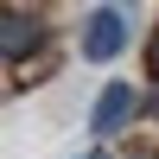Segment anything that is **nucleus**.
I'll return each mask as SVG.
<instances>
[{
	"mask_svg": "<svg viewBox=\"0 0 159 159\" xmlns=\"http://www.w3.org/2000/svg\"><path fill=\"white\" fill-rule=\"evenodd\" d=\"M127 38H134V25H127V7H96L83 19V57L89 64H115L127 51Z\"/></svg>",
	"mask_w": 159,
	"mask_h": 159,
	"instance_id": "nucleus-1",
	"label": "nucleus"
},
{
	"mask_svg": "<svg viewBox=\"0 0 159 159\" xmlns=\"http://www.w3.org/2000/svg\"><path fill=\"white\" fill-rule=\"evenodd\" d=\"M147 108V102L134 96V83H108L96 96V108H89V127H96V140H108V134H121L127 121H134V115Z\"/></svg>",
	"mask_w": 159,
	"mask_h": 159,
	"instance_id": "nucleus-2",
	"label": "nucleus"
},
{
	"mask_svg": "<svg viewBox=\"0 0 159 159\" xmlns=\"http://www.w3.org/2000/svg\"><path fill=\"white\" fill-rule=\"evenodd\" d=\"M38 45H45V19L25 13V7H7V19H0V57H7V64H25Z\"/></svg>",
	"mask_w": 159,
	"mask_h": 159,
	"instance_id": "nucleus-3",
	"label": "nucleus"
},
{
	"mask_svg": "<svg viewBox=\"0 0 159 159\" xmlns=\"http://www.w3.org/2000/svg\"><path fill=\"white\" fill-rule=\"evenodd\" d=\"M147 64H153V76H159V32H153V45H147Z\"/></svg>",
	"mask_w": 159,
	"mask_h": 159,
	"instance_id": "nucleus-4",
	"label": "nucleus"
},
{
	"mask_svg": "<svg viewBox=\"0 0 159 159\" xmlns=\"http://www.w3.org/2000/svg\"><path fill=\"white\" fill-rule=\"evenodd\" d=\"M147 115H159V83H153V96H147Z\"/></svg>",
	"mask_w": 159,
	"mask_h": 159,
	"instance_id": "nucleus-5",
	"label": "nucleus"
},
{
	"mask_svg": "<svg viewBox=\"0 0 159 159\" xmlns=\"http://www.w3.org/2000/svg\"><path fill=\"white\" fill-rule=\"evenodd\" d=\"M127 159H159V153H127Z\"/></svg>",
	"mask_w": 159,
	"mask_h": 159,
	"instance_id": "nucleus-6",
	"label": "nucleus"
},
{
	"mask_svg": "<svg viewBox=\"0 0 159 159\" xmlns=\"http://www.w3.org/2000/svg\"><path fill=\"white\" fill-rule=\"evenodd\" d=\"M83 159H102V153H83Z\"/></svg>",
	"mask_w": 159,
	"mask_h": 159,
	"instance_id": "nucleus-7",
	"label": "nucleus"
},
{
	"mask_svg": "<svg viewBox=\"0 0 159 159\" xmlns=\"http://www.w3.org/2000/svg\"><path fill=\"white\" fill-rule=\"evenodd\" d=\"M121 7H127V0H121Z\"/></svg>",
	"mask_w": 159,
	"mask_h": 159,
	"instance_id": "nucleus-8",
	"label": "nucleus"
}]
</instances>
